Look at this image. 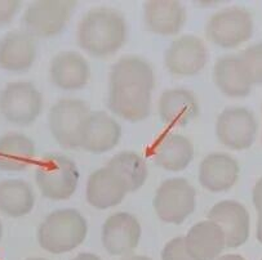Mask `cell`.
I'll list each match as a JSON object with an SVG mask.
<instances>
[{
    "label": "cell",
    "mask_w": 262,
    "mask_h": 260,
    "mask_svg": "<svg viewBox=\"0 0 262 260\" xmlns=\"http://www.w3.org/2000/svg\"><path fill=\"white\" fill-rule=\"evenodd\" d=\"M107 107L114 115L138 123L151 113L155 73L142 57L125 56L114 63L108 78Z\"/></svg>",
    "instance_id": "obj_1"
},
{
    "label": "cell",
    "mask_w": 262,
    "mask_h": 260,
    "mask_svg": "<svg viewBox=\"0 0 262 260\" xmlns=\"http://www.w3.org/2000/svg\"><path fill=\"white\" fill-rule=\"evenodd\" d=\"M76 2L61 0H38L25 9L22 25L33 38H53L65 30Z\"/></svg>",
    "instance_id": "obj_7"
},
{
    "label": "cell",
    "mask_w": 262,
    "mask_h": 260,
    "mask_svg": "<svg viewBox=\"0 0 262 260\" xmlns=\"http://www.w3.org/2000/svg\"><path fill=\"white\" fill-rule=\"evenodd\" d=\"M154 209L160 220L182 224L196 209V191L185 178L164 180L157 190Z\"/></svg>",
    "instance_id": "obj_8"
},
{
    "label": "cell",
    "mask_w": 262,
    "mask_h": 260,
    "mask_svg": "<svg viewBox=\"0 0 262 260\" xmlns=\"http://www.w3.org/2000/svg\"><path fill=\"white\" fill-rule=\"evenodd\" d=\"M213 78L217 88L230 98H244L249 96L253 86L241 57L234 54L217 59Z\"/></svg>",
    "instance_id": "obj_22"
},
{
    "label": "cell",
    "mask_w": 262,
    "mask_h": 260,
    "mask_svg": "<svg viewBox=\"0 0 262 260\" xmlns=\"http://www.w3.org/2000/svg\"><path fill=\"white\" fill-rule=\"evenodd\" d=\"M258 220H257V240L262 245V212H258Z\"/></svg>",
    "instance_id": "obj_33"
},
{
    "label": "cell",
    "mask_w": 262,
    "mask_h": 260,
    "mask_svg": "<svg viewBox=\"0 0 262 260\" xmlns=\"http://www.w3.org/2000/svg\"><path fill=\"white\" fill-rule=\"evenodd\" d=\"M124 183L110 168L103 167L86 180V202L97 210H107L122 204L127 195Z\"/></svg>",
    "instance_id": "obj_15"
},
{
    "label": "cell",
    "mask_w": 262,
    "mask_h": 260,
    "mask_svg": "<svg viewBox=\"0 0 262 260\" xmlns=\"http://www.w3.org/2000/svg\"><path fill=\"white\" fill-rule=\"evenodd\" d=\"M49 76L52 84L57 88L62 90H80L90 81L91 68L80 53L66 51L52 59Z\"/></svg>",
    "instance_id": "obj_17"
},
{
    "label": "cell",
    "mask_w": 262,
    "mask_h": 260,
    "mask_svg": "<svg viewBox=\"0 0 262 260\" xmlns=\"http://www.w3.org/2000/svg\"><path fill=\"white\" fill-rule=\"evenodd\" d=\"M2 237H3V224L0 222V240H2Z\"/></svg>",
    "instance_id": "obj_35"
},
{
    "label": "cell",
    "mask_w": 262,
    "mask_h": 260,
    "mask_svg": "<svg viewBox=\"0 0 262 260\" xmlns=\"http://www.w3.org/2000/svg\"><path fill=\"white\" fill-rule=\"evenodd\" d=\"M142 228L135 215L125 211L111 214L102 227V245L114 256H128L137 249Z\"/></svg>",
    "instance_id": "obj_11"
},
{
    "label": "cell",
    "mask_w": 262,
    "mask_h": 260,
    "mask_svg": "<svg viewBox=\"0 0 262 260\" xmlns=\"http://www.w3.org/2000/svg\"><path fill=\"white\" fill-rule=\"evenodd\" d=\"M71 260H102L98 255L92 254V252H81V254L76 255Z\"/></svg>",
    "instance_id": "obj_31"
},
{
    "label": "cell",
    "mask_w": 262,
    "mask_h": 260,
    "mask_svg": "<svg viewBox=\"0 0 262 260\" xmlns=\"http://www.w3.org/2000/svg\"><path fill=\"white\" fill-rule=\"evenodd\" d=\"M253 85H262V43L254 44L239 54Z\"/></svg>",
    "instance_id": "obj_27"
},
{
    "label": "cell",
    "mask_w": 262,
    "mask_h": 260,
    "mask_svg": "<svg viewBox=\"0 0 262 260\" xmlns=\"http://www.w3.org/2000/svg\"><path fill=\"white\" fill-rule=\"evenodd\" d=\"M208 219L221 228L226 249H236L248 241L251 218L248 210L241 202L234 200L217 202L209 210Z\"/></svg>",
    "instance_id": "obj_13"
},
{
    "label": "cell",
    "mask_w": 262,
    "mask_h": 260,
    "mask_svg": "<svg viewBox=\"0 0 262 260\" xmlns=\"http://www.w3.org/2000/svg\"><path fill=\"white\" fill-rule=\"evenodd\" d=\"M106 167L110 168L124 183L127 192L140 190L147 179L149 170L142 156L133 151H122L108 160Z\"/></svg>",
    "instance_id": "obj_26"
},
{
    "label": "cell",
    "mask_w": 262,
    "mask_h": 260,
    "mask_svg": "<svg viewBox=\"0 0 262 260\" xmlns=\"http://www.w3.org/2000/svg\"><path fill=\"white\" fill-rule=\"evenodd\" d=\"M79 178L75 162L60 153L43 156L35 168V182L41 195L54 201L70 199L78 188Z\"/></svg>",
    "instance_id": "obj_4"
},
{
    "label": "cell",
    "mask_w": 262,
    "mask_h": 260,
    "mask_svg": "<svg viewBox=\"0 0 262 260\" xmlns=\"http://www.w3.org/2000/svg\"><path fill=\"white\" fill-rule=\"evenodd\" d=\"M27 260H47V259H43V257H30V259Z\"/></svg>",
    "instance_id": "obj_36"
},
{
    "label": "cell",
    "mask_w": 262,
    "mask_h": 260,
    "mask_svg": "<svg viewBox=\"0 0 262 260\" xmlns=\"http://www.w3.org/2000/svg\"><path fill=\"white\" fill-rule=\"evenodd\" d=\"M258 124L254 113L246 107H230L217 117L216 134L220 143L234 151L248 150L257 137Z\"/></svg>",
    "instance_id": "obj_10"
},
{
    "label": "cell",
    "mask_w": 262,
    "mask_h": 260,
    "mask_svg": "<svg viewBox=\"0 0 262 260\" xmlns=\"http://www.w3.org/2000/svg\"><path fill=\"white\" fill-rule=\"evenodd\" d=\"M208 52L204 41L194 35H184L168 46L165 67L174 76H194L206 67Z\"/></svg>",
    "instance_id": "obj_12"
},
{
    "label": "cell",
    "mask_w": 262,
    "mask_h": 260,
    "mask_svg": "<svg viewBox=\"0 0 262 260\" xmlns=\"http://www.w3.org/2000/svg\"><path fill=\"white\" fill-rule=\"evenodd\" d=\"M35 206L33 187L21 179L0 182V212L9 218H22L30 214Z\"/></svg>",
    "instance_id": "obj_25"
},
{
    "label": "cell",
    "mask_w": 262,
    "mask_h": 260,
    "mask_svg": "<svg viewBox=\"0 0 262 260\" xmlns=\"http://www.w3.org/2000/svg\"><path fill=\"white\" fill-rule=\"evenodd\" d=\"M216 260H247V259L238 254H226V255H221V256L217 257Z\"/></svg>",
    "instance_id": "obj_32"
},
{
    "label": "cell",
    "mask_w": 262,
    "mask_h": 260,
    "mask_svg": "<svg viewBox=\"0 0 262 260\" xmlns=\"http://www.w3.org/2000/svg\"><path fill=\"white\" fill-rule=\"evenodd\" d=\"M35 143L21 133H7L0 137V170L24 172L35 160Z\"/></svg>",
    "instance_id": "obj_24"
},
{
    "label": "cell",
    "mask_w": 262,
    "mask_h": 260,
    "mask_svg": "<svg viewBox=\"0 0 262 260\" xmlns=\"http://www.w3.org/2000/svg\"><path fill=\"white\" fill-rule=\"evenodd\" d=\"M127 41V22L116 9L100 7L86 12L76 29V43L97 58L113 56Z\"/></svg>",
    "instance_id": "obj_2"
},
{
    "label": "cell",
    "mask_w": 262,
    "mask_h": 260,
    "mask_svg": "<svg viewBox=\"0 0 262 260\" xmlns=\"http://www.w3.org/2000/svg\"><path fill=\"white\" fill-rule=\"evenodd\" d=\"M38 56L35 38L26 31L8 32L0 39V68L8 73H25L33 67Z\"/></svg>",
    "instance_id": "obj_14"
},
{
    "label": "cell",
    "mask_w": 262,
    "mask_h": 260,
    "mask_svg": "<svg viewBox=\"0 0 262 260\" xmlns=\"http://www.w3.org/2000/svg\"><path fill=\"white\" fill-rule=\"evenodd\" d=\"M143 19L147 30L162 36L177 35L186 22V9L180 2H146Z\"/></svg>",
    "instance_id": "obj_20"
},
{
    "label": "cell",
    "mask_w": 262,
    "mask_h": 260,
    "mask_svg": "<svg viewBox=\"0 0 262 260\" xmlns=\"http://www.w3.org/2000/svg\"><path fill=\"white\" fill-rule=\"evenodd\" d=\"M88 234V223L75 209H60L47 215L38 229L40 247L51 254H65L80 246Z\"/></svg>",
    "instance_id": "obj_3"
},
{
    "label": "cell",
    "mask_w": 262,
    "mask_h": 260,
    "mask_svg": "<svg viewBox=\"0 0 262 260\" xmlns=\"http://www.w3.org/2000/svg\"><path fill=\"white\" fill-rule=\"evenodd\" d=\"M120 138L119 123L103 111H95L86 120L81 148L91 153H105L115 148Z\"/></svg>",
    "instance_id": "obj_18"
},
{
    "label": "cell",
    "mask_w": 262,
    "mask_h": 260,
    "mask_svg": "<svg viewBox=\"0 0 262 260\" xmlns=\"http://www.w3.org/2000/svg\"><path fill=\"white\" fill-rule=\"evenodd\" d=\"M21 8L19 0H0V27L9 25Z\"/></svg>",
    "instance_id": "obj_29"
},
{
    "label": "cell",
    "mask_w": 262,
    "mask_h": 260,
    "mask_svg": "<svg viewBox=\"0 0 262 260\" xmlns=\"http://www.w3.org/2000/svg\"><path fill=\"white\" fill-rule=\"evenodd\" d=\"M253 17L247 9L231 7L216 12L207 23L209 40L225 49H232L249 40L253 34Z\"/></svg>",
    "instance_id": "obj_9"
},
{
    "label": "cell",
    "mask_w": 262,
    "mask_h": 260,
    "mask_svg": "<svg viewBox=\"0 0 262 260\" xmlns=\"http://www.w3.org/2000/svg\"><path fill=\"white\" fill-rule=\"evenodd\" d=\"M162 260H194L185 247L184 237L179 236L167 242L162 251Z\"/></svg>",
    "instance_id": "obj_28"
},
{
    "label": "cell",
    "mask_w": 262,
    "mask_h": 260,
    "mask_svg": "<svg viewBox=\"0 0 262 260\" xmlns=\"http://www.w3.org/2000/svg\"><path fill=\"white\" fill-rule=\"evenodd\" d=\"M155 164L168 172H182L194 158L191 140L181 134H168L162 137L152 151Z\"/></svg>",
    "instance_id": "obj_23"
},
{
    "label": "cell",
    "mask_w": 262,
    "mask_h": 260,
    "mask_svg": "<svg viewBox=\"0 0 262 260\" xmlns=\"http://www.w3.org/2000/svg\"><path fill=\"white\" fill-rule=\"evenodd\" d=\"M41 111L43 96L30 81H13L0 91V113L13 125H31Z\"/></svg>",
    "instance_id": "obj_6"
},
{
    "label": "cell",
    "mask_w": 262,
    "mask_h": 260,
    "mask_svg": "<svg viewBox=\"0 0 262 260\" xmlns=\"http://www.w3.org/2000/svg\"><path fill=\"white\" fill-rule=\"evenodd\" d=\"M122 260H151L149 256H145V255H128L124 256Z\"/></svg>",
    "instance_id": "obj_34"
},
{
    "label": "cell",
    "mask_w": 262,
    "mask_h": 260,
    "mask_svg": "<svg viewBox=\"0 0 262 260\" xmlns=\"http://www.w3.org/2000/svg\"><path fill=\"white\" fill-rule=\"evenodd\" d=\"M252 201L257 211L262 212V177L254 184L253 191H252Z\"/></svg>",
    "instance_id": "obj_30"
},
{
    "label": "cell",
    "mask_w": 262,
    "mask_h": 260,
    "mask_svg": "<svg viewBox=\"0 0 262 260\" xmlns=\"http://www.w3.org/2000/svg\"><path fill=\"white\" fill-rule=\"evenodd\" d=\"M184 242L194 260H216L226 249L221 228L209 219L192 225L184 237Z\"/></svg>",
    "instance_id": "obj_21"
},
{
    "label": "cell",
    "mask_w": 262,
    "mask_h": 260,
    "mask_svg": "<svg viewBox=\"0 0 262 260\" xmlns=\"http://www.w3.org/2000/svg\"><path fill=\"white\" fill-rule=\"evenodd\" d=\"M91 115L85 102L63 98L52 106L48 116L49 130L56 142L65 150L81 148L84 128Z\"/></svg>",
    "instance_id": "obj_5"
},
{
    "label": "cell",
    "mask_w": 262,
    "mask_h": 260,
    "mask_svg": "<svg viewBox=\"0 0 262 260\" xmlns=\"http://www.w3.org/2000/svg\"><path fill=\"white\" fill-rule=\"evenodd\" d=\"M239 164L227 153H209L199 165V183L209 192H226L236 184Z\"/></svg>",
    "instance_id": "obj_16"
},
{
    "label": "cell",
    "mask_w": 262,
    "mask_h": 260,
    "mask_svg": "<svg viewBox=\"0 0 262 260\" xmlns=\"http://www.w3.org/2000/svg\"><path fill=\"white\" fill-rule=\"evenodd\" d=\"M160 120L169 126H186L199 115V102L187 89H167L159 97Z\"/></svg>",
    "instance_id": "obj_19"
}]
</instances>
